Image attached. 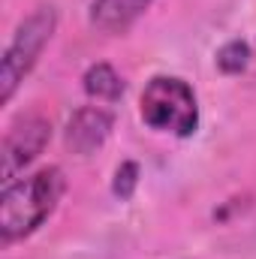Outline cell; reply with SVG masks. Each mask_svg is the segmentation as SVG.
<instances>
[{
	"instance_id": "1",
	"label": "cell",
	"mask_w": 256,
	"mask_h": 259,
	"mask_svg": "<svg viewBox=\"0 0 256 259\" xmlns=\"http://www.w3.org/2000/svg\"><path fill=\"white\" fill-rule=\"evenodd\" d=\"M66 193V178L61 166H42L24 178L3 184L0 193V244L12 247L15 241L30 238L46 220L58 211Z\"/></svg>"
},
{
	"instance_id": "2",
	"label": "cell",
	"mask_w": 256,
	"mask_h": 259,
	"mask_svg": "<svg viewBox=\"0 0 256 259\" xmlns=\"http://www.w3.org/2000/svg\"><path fill=\"white\" fill-rule=\"evenodd\" d=\"M139 115L154 133H169L175 139H190L199 130V100L190 81L181 75H154L142 97Z\"/></svg>"
},
{
	"instance_id": "3",
	"label": "cell",
	"mask_w": 256,
	"mask_h": 259,
	"mask_svg": "<svg viewBox=\"0 0 256 259\" xmlns=\"http://www.w3.org/2000/svg\"><path fill=\"white\" fill-rule=\"evenodd\" d=\"M55 30H58V9L55 6L33 9L15 27L9 46L3 49V58H0V103L3 106L15 97L21 81L39 64V58H42L46 46L52 42Z\"/></svg>"
},
{
	"instance_id": "4",
	"label": "cell",
	"mask_w": 256,
	"mask_h": 259,
	"mask_svg": "<svg viewBox=\"0 0 256 259\" xmlns=\"http://www.w3.org/2000/svg\"><path fill=\"white\" fill-rule=\"evenodd\" d=\"M52 142V121L42 115H21L18 121H12L6 136H3V148H0V175L3 184L15 181L18 172H24Z\"/></svg>"
},
{
	"instance_id": "5",
	"label": "cell",
	"mask_w": 256,
	"mask_h": 259,
	"mask_svg": "<svg viewBox=\"0 0 256 259\" xmlns=\"http://www.w3.org/2000/svg\"><path fill=\"white\" fill-rule=\"evenodd\" d=\"M115 127V115L103 106H81L72 112V118L66 121L64 142L72 154H94L97 148L106 145V139L112 136Z\"/></svg>"
},
{
	"instance_id": "6",
	"label": "cell",
	"mask_w": 256,
	"mask_h": 259,
	"mask_svg": "<svg viewBox=\"0 0 256 259\" xmlns=\"http://www.w3.org/2000/svg\"><path fill=\"white\" fill-rule=\"evenodd\" d=\"M151 3L154 0H91L88 18L91 27H97L100 33L121 36L151 9Z\"/></svg>"
},
{
	"instance_id": "7",
	"label": "cell",
	"mask_w": 256,
	"mask_h": 259,
	"mask_svg": "<svg viewBox=\"0 0 256 259\" xmlns=\"http://www.w3.org/2000/svg\"><path fill=\"white\" fill-rule=\"evenodd\" d=\"M81 88L97 103H118L124 97V91H127L121 72L112 64H91L81 75Z\"/></svg>"
},
{
	"instance_id": "8",
	"label": "cell",
	"mask_w": 256,
	"mask_h": 259,
	"mask_svg": "<svg viewBox=\"0 0 256 259\" xmlns=\"http://www.w3.org/2000/svg\"><path fill=\"white\" fill-rule=\"evenodd\" d=\"M250 66V46L244 39H229L217 49V69L223 75H238Z\"/></svg>"
},
{
	"instance_id": "9",
	"label": "cell",
	"mask_w": 256,
	"mask_h": 259,
	"mask_svg": "<svg viewBox=\"0 0 256 259\" xmlns=\"http://www.w3.org/2000/svg\"><path fill=\"white\" fill-rule=\"evenodd\" d=\"M136 187H139V163H136V160H124V163L118 166V172H115L112 193L118 196L121 202H127V199H133Z\"/></svg>"
}]
</instances>
